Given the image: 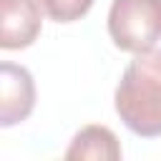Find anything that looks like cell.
<instances>
[{
	"label": "cell",
	"instance_id": "6da1fadb",
	"mask_svg": "<svg viewBox=\"0 0 161 161\" xmlns=\"http://www.w3.org/2000/svg\"><path fill=\"white\" fill-rule=\"evenodd\" d=\"M116 113L141 138L161 136V50L136 53L116 88Z\"/></svg>",
	"mask_w": 161,
	"mask_h": 161
},
{
	"label": "cell",
	"instance_id": "7a4b0ae2",
	"mask_svg": "<svg viewBox=\"0 0 161 161\" xmlns=\"http://www.w3.org/2000/svg\"><path fill=\"white\" fill-rule=\"evenodd\" d=\"M108 35L126 53H148L161 40V0H113Z\"/></svg>",
	"mask_w": 161,
	"mask_h": 161
},
{
	"label": "cell",
	"instance_id": "3957f363",
	"mask_svg": "<svg viewBox=\"0 0 161 161\" xmlns=\"http://www.w3.org/2000/svg\"><path fill=\"white\" fill-rule=\"evenodd\" d=\"M0 126L10 128L25 121L35 106V83L28 68L15 63L0 65Z\"/></svg>",
	"mask_w": 161,
	"mask_h": 161
},
{
	"label": "cell",
	"instance_id": "277c9868",
	"mask_svg": "<svg viewBox=\"0 0 161 161\" xmlns=\"http://www.w3.org/2000/svg\"><path fill=\"white\" fill-rule=\"evenodd\" d=\"M43 10L35 0H0V48L20 50L40 35Z\"/></svg>",
	"mask_w": 161,
	"mask_h": 161
},
{
	"label": "cell",
	"instance_id": "5b68a950",
	"mask_svg": "<svg viewBox=\"0 0 161 161\" xmlns=\"http://www.w3.org/2000/svg\"><path fill=\"white\" fill-rule=\"evenodd\" d=\"M65 158H96V161H118L121 158V146L118 138L111 128L106 126H86L80 128L68 151Z\"/></svg>",
	"mask_w": 161,
	"mask_h": 161
},
{
	"label": "cell",
	"instance_id": "8992f818",
	"mask_svg": "<svg viewBox=\"0 0 161 161\" xmlns=\"http://www.w3.org/2000/svg\"><path fill=\"white\" fill-rule=\"evenodd\" d=\"M35 3H38V8H40L50 20H55V23L80 20V18L91 10V5H93V0H35Z\"/></svg>",
	"mask_w": 161,
	"mask_h": 161
}]
</instances>
